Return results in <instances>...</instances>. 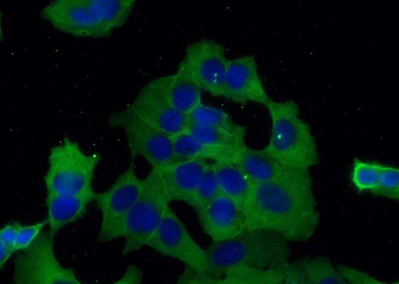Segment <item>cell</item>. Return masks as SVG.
<instances>
[{"mask_svg":"<svg viewBox=\"0 0 399 284\" xmlns=\"http://www.w3.org/2000/svg\"><path fill=\"white\" fill-rule=\"evenodd\" d=\"M224 47L208 39L195 42L186 49L178 68L183 70L201 90L240 104L247 101L227 86L225 73L227 62Z\"/></svg>","mask_w":399,"mask_h":284,"instance_id":"7","label":"cell"},{"mask_svg":"<svg viewBox=\"0 0 399 284\" xmlns=\"http://www.w3.org/2000/svg\"><path fill=\"white\" fill-rule=\"evenodd\" d=\"M98 153L84 152L68 138L52 147L48 157V168L43 179L47 194L75 195L92 188Z\"/></svg>","mask_w":399,"mask_h":284,"instance_id":"5","label":"cell"},{"mask_svg":"<svg viewBox=\"0 0 399 284\" xmlns=\"http://www.w3.org/2000/svg\"><path fill=\"white\" fill-rule=\"evenodd\" d=\"M239 167L255 184L271 180L285 168L262 150L246 145L238 150L231 160Z\"/></svg>","mask_w":399,"mask_h":284,"instance_id":"17","label":"cell"},{"mask_svg":"<svg viewBox=\"0 0 399 284\" xmlns=\"http://www.w3.org/2000/svg\"><path fill=\"white\" fill-rule=\"evenodd\" d=\"M186 131L200 142L209 146L237 151L245 145V134L231 133L191 122Z\"/></svg>","mask_w":399,"mask_h":284,"instance_id":"22","label":"cell"},{"mask_svg":"<svg viewBox=\"0 0 399 284\" xmlns=\"http://www.w3.org/2000/svg\"><path fill=\"white\" fill-rule=\"evenodd\" d=\"M166 90L172 105L187 114L200 104L201 90L181 69L168 75Z\"/></svg>","mask_w":399,"mask_h":284,"instance_id":"20","label":"cell"},{"mask_svg":"<svg viewBox=\"0 0 399 284\" xmlns=\"http://www.w3.org/2000/svg\"><path fill=\"white\" fill-rule=\"evenodd\" d=\"M225 80L228 87L246 100L266 106L271 101L262 84L252 55L228 60Z\"/></svg>","mask_w":399,"mask_h":284,"instance_id":"14","label":"cell"},{"mask_svg":"<svg viewBox=\"0 0 399 284\" xmlns=\"http://www.w3.org/2000/svg\"><path fill=\"white\" fill-rule=\"evenodd\" d=\"M213 165L221 192L244 209L254 182L231 161H217Z\"/></svg>","mask_w":399,"mask_h":284,"instance_id":"18","label":"cell"},{"mask_svg":"<svg viewBox=\"0 0 399 284\" xmlns=\"http://www.w3.org/2000/svg\"><path fill=\"white\" fill-rule=\"evenodd\" d=\"M207 268L197 273L198 284H212L228 268L244 265L271 269L288 262L291 250L288 241L265 228H246L234 237L212 240L204 250Z\"/></svg>","mask_w":399,"mask_h":284,"instance_id":"2","label":"cell"},{"mask_svg":"<svg viewBox=\"0 0 399 284\" xmlns=\"http://www.w3.org/2000/svg\"><path fill=\"white\" fill-rule=\"evenodd\" d=\"M336 269L345 280L350 284H387L388 283L380 281L371 275L347 266L338 264Z\"/></svg>","mask_w":399,"mask_h":284,"instance_id":"28","label":"cell"},{"mask_svg":"<svg viewBox=\"0 0 399 284\" xmlns=\"http://www.w3.org/2000/svg\"><path fill=\"white\" fill-rule=\"evenodd\" d=\"M135 0H59L41 12L54 27L81 37L109 36L127 20Z\"/></svg>","mask_w":399,"mask_h":284,"instance_id":"3","label":"cell"},{"mask_svg":"<svg viewBox=\"0 0 399 284\" xmlns=\"http://www.w3.org/2000/svg\"><path fill=\"white\" fill-rule=\"evenodd\" d=\"M46 223V221L31 225H21L14 243V251H21L27 248L40 233Z\"/></svg>","mask_w":399,"mask_h":284,"instance_id":"29","label":"cell"},{"mask_svg":"<svg viewBox=\"0 0 399 284\" xmlns=\"http://www.w3.org/2000/svg\"><path fill=\"white\" fill-rule=\"evenodd\" d=\"M53 237L41 231L14 260L16 284H80L71 268H63L53 252Z\"/></svg>","mask_w":399,"mask_h":284,"instance_id":"8","label":"cell"},{"mask_svg":"<svg viewBox=\"0 0 399 284\" xmlns=\"http://www.w3.org/2000/svg\"><path fill=\"white\" fill-rule=\"evenodd\" d=\"M143 185V180L137 177L132 164L108 190L96 193L94 200L102 213L99 241L110 242L124 236L127 215L138 198Z\"/></svg>","mask_w":399,"mask_h":284,"instance_id":"10","label":"cell"},{"mask_svg":"<svg viewBox=\"0 0 399 284\" xmlns=\"http://www.w3.org/2000/svg\"><path fill=\"white\" fill-rule=\"evenodd\" d=\"M284 282L286 284H307L304 271L298 262L289 263L284 265Z\"/></svg>","mask_w":399,"mask_h":284,"instance_id":"30","label":"cell"},{"mask_svg":"<svg viewBox=\"0 0 399 284\" xmlns=\"http://www.w3.org/2000/svg\"><path fill=\"white\" fill-rule=\"evenodd\" d=\"M284 265L271 269H260L244 265L233 266L214 280L212 284H284Z\"/></svg>","mask_w":399,"mask_h":284,"instance_id":"21","label":"cell"},{"mask_svg":"<svg viewBox=\"0 0 399 284\" xmlns=\"http://www.w3.org/2000/svg\"><path fill=\"white\" fill-rule=\"evenodd\" d=\"M197 213L203 231L212 240L232 238L247 227L245 210L221 192Z\"/></svg>","mask_w":399,"mask_h":284,"instance_id":"13","label":"cell"},{"mask_svg":"<svg viewBox=\"0 0 399 284\" xmlns=\"http://www.w3.org/2000/svg\"><path fill=\"white\" fill-rule=\"evenodd\" d=\"M208 164L205 160L192 159L178 161L157 169L170 201L187 203Z\"/></svg>","mask_w":399,"mask_h":284,"instance_id":"15","label":"cell"},{"mask_svg":"<svg viewBox=\"0 0 399 284\" xmlns=\"http://www.w3.org/2000/svg\"><path fill=\"white\" fill-rule=\"evenodd\" d=\"M167 79L166 76L150 82L127 107L146 122L172 136L186 131L189 122L187 115L170 102Z\"/></svg>","mask_w":399,"mask_h":284,"instance_id":"12","label":"cell"},{"mask_svg":"<svg viewBox=\"0 0 399 284\" xmlns=\"http://www.w3.org/2000/svg\"><path fill=\"white\" fill-rule=\"evenodd\" d=\"M0 268L1 269L14 251L1 241H0Z\"/></svg>","mask_w":399,"mask_h":284,"instance_id":"33","label":"cell"},{"mask_svg":"<svg viewBox=\"0 0 399 284\" xmlns=\"http://www.w3.org/2000/svg\"><path fill=\"white\" fill-rule=\"evenodd\" d=\"M266 107L272 128L269 142L262 150L285 168L309 169L317 164L315 140L308 125L300 117L296 102L271 100Z\"/></svg>","mask_w":399,"mask_h":284,"instance_id":"4","label":"cell"},{"mask_svg":"<svg viewBox=\"0 0 399 284\" xmlns=\"http://www.w3.org/2000/svg\"><path fill=\"white\" fill-rule=\"evenodd\" d=\"M220 192L213 163H208L200 180L187 203L197 212Z\"/></svg>","mask_w":399,"mask_h":284,"instance_id":"25","label":"cell"},{"mask_svg":"<svg viewBox=\"0 0 399 284\" xmlns=\"http://www.w3.org/2000/svg\"><path fill=\"white\" fill-rule=\"evenodd\" d=\"M189 122L234 133L245 134L244 127L235 123L224 111L202 103L187 114Z\"/></svg>","mask_w":399,"mask_h":284,"instance_id":"24","label":"cell"},{"mask_svg":"<svg viewBox=\"0 0 399 284\" xmlns=\"http://www.w3.org/2000/svg\"><path fill=\"white\" fill-rule=\"evenodd\" d=\"M93 188L75 195L47 194V220L50 235L54 237L63 226L82 217L89 203L94 200Z\"/></svg>","mask_w":399,"mask_h":284,"instance_id":"16","label":"cell"},{"mask_svg":"<svg viewBox=\"0 0 399 284\" xmlns=\"http://www.w3.org/2000/svg\"><path fill=\"white\" fill-rule=\"evenodd\" d=\"M142 273L135 266H130L123 277L116 284H140L142 279Z\"/></svg>","mask_w":399,"mask_h":284,"instance_id":"32","label":"cell"},{"mask_svg":"<svg viewBox=\"0 0 399 284\" xmlns=\"http://www.w3.org/2000/svg\"><path fill=\"white\" fill-rule=\"evenodd\" d=\"M20 226V224L17 222L8 223L0 229V241L14 250V243Z\"/></svg>","mask_w":399,"mask_h":284,"instance_id":"31","label":"cell"},{"mask_svg":"<svg viewBox=\"0 0 399 284\" xmlns=\"http://www.w3.org/2000/svg\"><path fill=\"white\" fill-rule=\"evenodd\" d=\"M145 245L162 255L178 259L199 272L207 270L204 250L193 239L169 206L156 231Z\"/></svg>","mask_w":399,"mask_h":284,"instance_id":"11","label":"cell"},{"mask_svg":"<svg viewBox=\"0 0 399 284\" xmlns=\"http://www.w3.org/2000/svg\"><path fill=\"white\" fill-rule=\"evenodd\" d=\"M175 154L179 161L192 159L230 161L237 151L203 144L185 131L171 136Z\"/></svg>","mask_w":399,"mask_h":284,"instance_id":"19","label":"cell"},{"mask_svg":"<svg viewBox=\"0 0 399 284\" xmlns=\"http://www.w3.org/2000/svg\"><path fill=\"white\" fill-rule=\"evenodd\" d=\"M373 194L391 199H399V170L395 166L381 165Z\"/></svg>","mask_w":399,"mask_h":284,"instance_id":"27","label":"cell"},{"mask_svg":"<svg viewBox=\"0 0 399 284\" xmlns=\"http://www.w3.org/2000/svg\"><path fill=\"white\" fill-rule=\"evenodd\" d=\"M170 202L158 170L152 168L143 179L140 195L127 215L123 255L146 245L158 228Z\"/></svg>","mask_w":399,"mask_h":284,"instance_id":"6","label":"cell"},{"mask_svg":"<svg viewBox=\"0 0 399 284\" xmlns=\"http://www.w3.org/2000/svg\"><path fill=\"white\" fill-rule=\"evenodd\" d=\"M109 123L112 127L124 130L132 158L140 156L157 169L179 161L175 154L171 136L145 121L128 107L112 114Z\"/></svg>","mask_w":399,"mask_h":284,"instance_id":"9","label":"cell"},{"mask_svg":"<svg viewBox=\"0 0 399 284\" xmlns=\"http://www.w3.org/2000/svg\"><path fill=\"white\" fill-rule=\"evenodd\" d=\"M382 164L355 158L351 179L359 192L371 191L375 186Z\"/></svg>","mask_w":399,"mask_h":284,"instance_id":"26","label":"cell"},{"mask_svg":"<svg viewBox=\"0 0 399 284\" xmlns=\"http://www.w3.org/2000/svg\"><path fill=\"white\" fill-rule=\"evenodd\" d=\"M307 284H347L326 257H304L298 260Z\"/></svg>","mask_w":399,"mask_h":284,"instance_id":"23","label":"cell"},{"mask_svg":"<svg viewBox=\"0 0 399 284\" xmlns=\"http://www.w3.org/2000/svg\"><path fill=\"white\" fill-rule=\"evenodd\" d=\"M244 210L247 228L269 229L288 241H308L320 223L309 169L285 168L255 184Z\"/></svg>","mask_w":399,"mask_h":284,"instance_id":"1","label":"cell"}]
</instances>
